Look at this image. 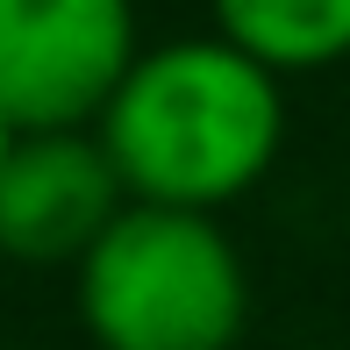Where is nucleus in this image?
Listing matches in <instances>:
<instances>
[{
    "label": "nucleus",
    "instance_id": "f257e3e1",
    "mask_svg": "<svg viewBox=\"0 0 350 350\" xmlns=\"http://www.w3.org/2000/svg\"><path fill=\"white\" fill-rule=\"evenodd\" d=\"M93 143L143 208L229 215L286 157V86L215 29L165 36L107 93Z\"/></svg>",
    "mask_w": 350,
    "mask_h": 350
},
{
    "label": "nucleus",
    "instance_id": "423d86ee",
    "mask_svg": "<svg viewBox=\"0 0 350 350\" xmlns=\"http://www.w3.org/2000/svg\"><path fill=\"white\" fill-rule=\"evenodd\" d=\"M14 136H22V129H14V122L0 115V165H8V150H14Z\"/></svg>",
    "mask_w": 350,
    "mask_h": 350
},
{
    "label": "nucleus",
    "instance_id": "7ed1b4c3",
    "mask_svg": "<svg viewBox=\"0 0 350 350\" xmlns=\"http://www.w3.org/2000/svg\"><path fill=\"white\" fill-rule=\"evenodd\" d=\"M136 51V0H0V115L14 129H93Z\"/></svg>",
    "mask_w": 350,
    "mask_h": 350
},
{
    "label": "nucleus",
    "instance_id": "39448f33",
    "mask_svg": "<svg viewBox=\"0 0 350 350\" xmlns=\"http://www.w3.org/2000/svg\"><path fill=\"white\" fill-rule=\"evenodd\" d=\"M215 36L236 43L279 86L350 65V0H208Z\"/></svg>",
    "mask_w": 350,
    "mask_h": 350
},
{
    "label": "nucleus",
    "instance_id": "f03ea898",
    "mask_svg": "<svg viewBox=\"0 0 350 350\" xmlns=\"http://www.w3.org/2000/svg\"><path fill=\"white\" fill-rule=\"evenodd\" d=\"M93 350H236L250 329V258L221 215L129 200L72 265Z\"/></svg>",
    "mask_w": 350,
    "mask_h": 350
},
{
    "label": "nucleus",
    "instance_id": "20e7f679",
    "mask_svg": "<svg viewBox=\"0 0 350 350\" xmlns=\"http://www.w3.org/2000/svg\"><path fill=\"white\" fill-rule=\"evenodd\" d=\"M129 208L93 129H22L0 165V258L79 265Z\"/></svg>",
    "mask_w": 350,
    "mask_h": 350
}]
</instances>
